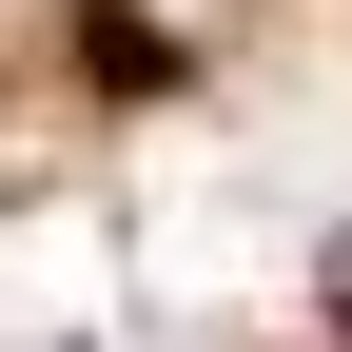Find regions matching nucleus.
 Masks as SVG:
<instances>
[{
    "instance_id": "obj_1",
    "label": "nucleus",
    "mask_w": 352,
    "mask_h": 352,
    "mask_svg": "<svg viewBox=\"0 0 352 352\" xmlns=\"http://www.w3.org/2000/svg\"><path fill=\"white\" fill-rule=\"evenodd\" d=\"M78 78H98V98H176V39L138 0H78Z\"/></svg>"
},
{
    "instance_id": "obj_2",
    "label": "nucleus",
    "mask_w": 352,
    "mask_h": 352,
    "mask_svg": "<svg viewBox=\"0 0 352 352\" xmlns=\"http://www.w3.org/2000/svg\"><path fill=\"white\" fill-rule=\"evenodd\" d=\"M333 333H352V294H333Z\"/></svg>"
}]
</instances>
